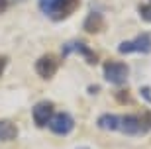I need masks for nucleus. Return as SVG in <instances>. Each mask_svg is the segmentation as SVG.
<instances>
[{
  "mask_svg": "<svg viewBox=\"0 0 151 149\" xmlns=\"http://www.w3.org/2000/svg\"><path fill=\"white\" fill-rule=\"evenodd\" d=\"M47 127L51 130V133H55L59 137H65L75 130V118L69 112H55Z\"/></svg>",
  "mask_w": 151,
  "mask_h": 149,
  "instance_id": "nucleus-5",
  "label": "nucleus"
},
{
  "mask_svg": "<svg viewBox=\"0 0 151 149\" xmlns=\"http://www.w3.org/2000/svg\"><path fill=\"white\" fill-rule=\"evenodd\" d=\"M18 137V126L12 120H0V141H12Z\"/></svg>",
  "mask_w": 151,
  "mask_h": 149,
  "instance_id": "nucleus-10",
  "label": "nucleus"
},
{
  "mask_svg": "<svg viewBox=\"0 0 151 149\" xmlns=\"http://www.w3.org/2000/svg\"><path fill=\"white\" fill-rule=\"evenodd\" d=\"M141 94H143V98H147L151 102V90H147V89H141Z\"/></svg>",
  "mask_w": 151,
  "mask_h": 149,
  "instance_id": "nucleus-15",
  "label": "nucleus"
},
{
  "mask_svg": "<svg viewBox=\"0 0 151 149\" xmlns=\"http://www.w3.org/2000/svg\"><path fill=\"white\" fill-rule=\"evenodd\" d=\"M102 26H104V18H102L100 12H96V10L90 12L83 22V30L86 33H98L102 30Z\"/></svg>",
  "mask_w": 151,
  "mask_h": 149,
  "instance_id": "nucleus-9",
  "label": "nucleus"
},
{
  "mask_svg": "<svg viewBox=\"0 0 151 149\" xmlns=\"http://www.w3.org/2000/svg\"><path fill=\"white\" fill-rule=\"evenodd\" d=\"M118 51L122 55H129V53H141V55H149L151 53V33H139L137 37L122 41L118 45Z\"/></svg>",
  "mask_w": 151,
  "mask_h": 149,
  "instance_id": "nucleus-4",
  "label": "nucleus"
},
{
  "mask_svg": "<svg viewBox=\"0 0 151 149\" xmlns=\"http://www.w3.org/2000/svg\"><path fill=\"white\" fill-rule=\"evenodd\" d=\"M77 149H90V147H77Z\"/></svg>",
  "mask_w": 151,
  "mask_h": 149,
  "instance_id": "nucleus-16",
  "label": "nucleus"
},
{
  "mask_svg": "<svg viewBox=\"0 0 151 149\" xmlns=\"http://www.w3.org/2000/svg\"><path fill=\"white\" fill-rule=\"evenodd\" d=\"M96 127L104 132H118L122 135H145L151 132V114H100Z\"/></svg>",
  "mask_w": 151,
  "mask_h": 149,
  "instance_id": "nucleus-1",
  "label": "nucleus"
},
{
  "mask_svg": "<svg viewBox=\"0 0 151 149\" xmlns=\"http://www.w3.org/2000/svg\"><path fill=\"white\" fill-rule=\"evenodd\" d=\"M35 73H37V77L45 78V81H49V78L55 77L57 69H59V61H57V57L53 55V53H45V55H41L37 61H35Z\"/></svg>",
  "mask_w": 151,
  "mask_h": 149,
  "instance_id": "nucleus-8",
  "label": "nucleus"
},
{
  "mask_svg": "<svg viewBox=\"0 0 151 149\" xmlns=\"http://www.w3.org/2000/svg\"><path fill=\"white\" fill-rule=\"evenodd\" d=\"M81 0H37L41 14L47 16L51 22H63L78 8Z\"/></svg>",
  "mask_w": 151,
  "mask_h": 149,
  "instance_id": "nucleus-2",
  "label": "nucleus"
},
{
  "mask_svg": "<svg viewBox=\"0 0 151 149\" xmlns=\"http://www.w3.org/2000/svg\"><path fill=\"white\" fill-rule=\"evenodd\" d=\"M116 100H120V104H129V94L128 92H116Z\"/></svg>",
  "mask_w": 151,
  "mask_h": 149,
  "instance_id": "nucleus-12",
  "label": "nucleus"
},
{
  "mask_svg": "<svg viewBox=\"0 0 151 149\" xmlns=\"http://www.w3.org/2000/svg\"><path fill=\"white\" fill-rule=\"evenodd\" d=\"M137 14H139V18L143 20V22L151 24V0L141 2V4L137 6Z\"/></svg>",
  "mask_w": 151,
  "mask_h": 149,
  "instance_id": "nucleus-11",
  "label": "nucleus"
},
{
  "mask_svg": "<svg viewBox=\"0 0 151 149\" xmlns=\"http://www.w3.org/2000/svg\"><path fill=\"white\" fill-rule=\"evenodd\" d=\"M55 114V106L49 100H39L37 104L32 108V118H34V126L35 127H47L49 126L51 118Z\"/></svg>",
  "mask_w": 151,
  "mask_h": 149,
  "instance_id": "nucleus-7",
  "label": "nucleus"
},
{
  "mask_svg": "<svg viewBox=\"0 0 151 149\" xmlns=\"http://www.w3.org/2000/svg\"><path fill=\"white\" fill-rule=\"evenodd\" d=\"M6 65H8V57H4V55H0V77H2V73H4Z\"/></svg>",
  "mask_w": 151,
  "mask_h": 149,
  "instance_id": "nucleus-13",
  "label": "nucleus"
},
{
  "mask_svg": "<svg viewBox=\"0 0 151 149\" xmlns=\"http://www.w3.org/2000/svg\"><path fill=\"white\" fill-rule=\"evenodd\" d=\"M102 71H104V78L114 86H124L128 83L129 67L124 61H104Z\"/></svg>",
  "mask_w": 151,
  "mask_h": 149,
  "instance_id": "nucleus-3",
  "label": "nucleus"
},
{
  "mask_svg": "<svg viewBox=\"0 0 151 149\" xmlns=\"http://www.w3.org/2000/svg\"><path fill=\"white\" fill-rule=\"evenodd\" d=\"M6 8H8V0H0V14L6 12Z\"/></svg>",
  "mask_w": 151,
  "mask_h": 149,
  "instance_id": "nucleus-14",
  "label": "nucleus"
},
{
  "mask_svg": "<svg viewBox=\"0 0 151 149\" xmlns=\"http://www.w3.org/2000/svg\"><path fill=\"white\" fill-rule=\"evenodd\" d=\"M63 57H69V55H75V53H78V55L83 57L88 65H96L98 63V55H96L94 51L90 49L86 43H83L81 39H73V41H69V43L63 45Z\"/></svg>",
  "mask_w": 151,
  "mask_h": 149,
  "instance_id": "nucleus-6",
  "label": "nucleus"
}]
</instances>
